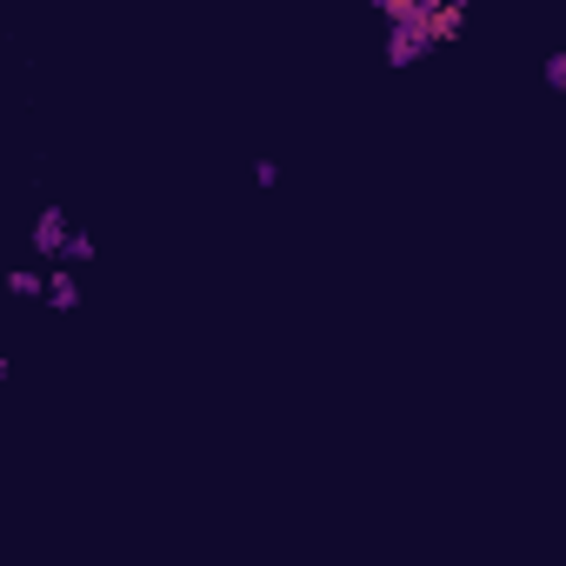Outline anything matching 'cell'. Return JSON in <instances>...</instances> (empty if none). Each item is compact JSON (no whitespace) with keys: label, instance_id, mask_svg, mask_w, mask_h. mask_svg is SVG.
<instances>
[{"label":"cell","instance_id":"cell-1","mask_svg":"<svg viewBox=\"0 0 566 566\" xmlns=\"http://www.w3.org/2000/svg\"><path fill=\"white\" fill-rule=\"evenodd\" d=\"M407 21H420L427 41H460L467 34V0H427V8L407 14Z\"/></svg>","mask_w":566,"mask_h":566},{"label":"cell","instance_id":"cell-2","mask_svg":"<svg viewBox=\"0 0 566 566\" xmlns=\"http://www.w3.org/2000/svg\"><path fill=\"white\" fill-rule=\"evenodd\" d=\"M427 48H433V41H427L420 21H394V41H387V61H394V67H413Z\"/></svg>","mask_w":566,"mask_h":566},{"label":"cell","instance_id":"cell-3","mask_svg":"<svg viewBox=\"0 0 566 566\" xmlns=\"http://www.w3.org/2000/svg\"><path fill=\"white\" fill-rule=\"evenodd\" d=\"M34 247H41V253H48V260H54V253H61V260H67V247H74V233H67V220H61V213H54V207H48V213H41V220H34Z\"/></svg>","mask_w":566,"mask_h":566},{"label":"cell","instance_id":"cell-4","mask_svg":"<svg viewBox=\"0 0 566 566\" xmlns=\"http://www.w3.org/2000/svg\"><path fill=\"white\" fill-rule=\"evenodd\" d=\"M48 301H54L61 314H67V307H81V287H74V273H54V280H48Z\"/></svg>","mask_w":566,"mask_h":566},{"label":"cell","instance_id":"cell-5","mask_svg":"<svg viewBox=\"0 0 566 566\" xmlns=\"http://www.w3.org/2000/svg\"><path fill=\"white\" fill-rule=\"evenodd\" d=\"M420 8H427V0H380L387 21H407V14H420Z\"/></svg>","mask_w":566,"mask_h":566},{"label":"cell","instance_id":"cell-6","mask_svg":"<svg viewBox=\"0 0 566 566\" xmlns=\"http://www.w3.org/2000/svg\"><path fill=\"white\" fill-rule=\"evenodd\" d=\"M8 287H14V294H48V280H41V273H8Z\"/></svg>","mask_w":566,"mask_h":566},{"label":"cell","instance_id":"cell-7","mask_svg":"<svg viewBox=\"0 0 566 566\" xmlns=\"http://www.w3.org/2000/svg\"><path fill=\"white\" fill-rule=\"evenodd\" d=\"M546 87H553V94H566V54H553V61H546Z\"/></svg>","mask_w":566,"mask_h":566}]
</instances>
